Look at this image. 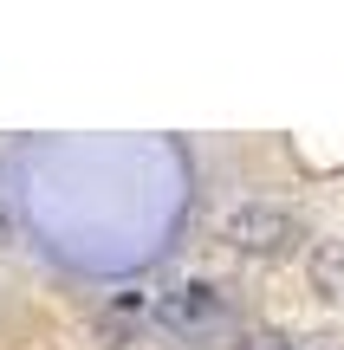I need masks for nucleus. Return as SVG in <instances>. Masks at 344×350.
Segmentation results:
<instances>
[{"label":"nucleus","instance_id":"nucleus-1","mask_svg":"<svg viewBox=\"0 0 344 350\" xmlns=\"http://www.w3.org/2000/svg\"><path fill=\"white\" fill-rule=\"evenodd\" d=\"M221 240L241 247V253H260V260H280V253H293L299 240H306V227L286 208H273V201H241V208H228V221H221Z\"/></svg>","mask_w":344,"mask_h":350},{"label":"nucleus","instance_id":"nucleus-2","mask_svg":"<svg viewBox=\"0 0 344 350\" xmlns=\"http://www.w3.org/2000/svg\"><path fill=\"white\" fill-rule=\"evenodd\" d=\"M221 318H228V299H221V286H202V279H189L163 299V325L202 331V325H221Z\"/></svg>","mask_w":344,"mask_h":350},{"label":"nucleus","instance_id":"nucleus-3","mask_svg":"<svg viewBox=\"0 0 344 350\" xmlns=\"http://www.w3.org/2000/svg\"><path fill=\"white\" fill-rule=\"evenodd\" d=\"M306 273L332 305H344V240H319V247L306 253Z\"/></svg>","mask_w":344,"mask_h":350}]
</instances>
